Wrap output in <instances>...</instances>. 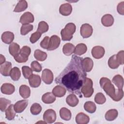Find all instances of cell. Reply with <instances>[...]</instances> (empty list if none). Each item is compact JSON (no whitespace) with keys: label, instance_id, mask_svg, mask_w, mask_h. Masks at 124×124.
<instances>
[{"label":"cell","instance_id":"8fae6325","mask_svg":"<svg viewBox=\"0 0 124 124\" xmlns=\"http://www.w3.org/2000/svg\"><path fill=\"white\" fill-rule=\"evenodd\" d=\"M34 20V16L30 12H27L24 13L20 17L19 22L22 25L28 24L33 22Z\"/></svg>","mask_w":124,"mask_h":124},{"label":"cell","instance_id":"4fadbf2b","mask_svg":"<svg viewBox=\"0 0 124 124\" xmlns=\"http://www.w3.org/2000/svg\"><path fill=\"white\" fill-rule=\"evenodd\" d=\"M12 63L10 62H5L3 64L0 65V72L4 76L7 77L10 76V72L12 70Z\"/></svg>","mask_w":124,"mask_h":124},{"label":"cell","instance_id":"30bf717a","mask_svg":"<svg viewBox=\"0 0 124 124\" xmlns=\"http://www.w3.org/2000/svg\"><path fill=\"white\" fill-rule=\"evenodd\" d=\"M61 39L60 37L57 35H52L49 40V44L48 49V51H52L57 49L60 46Z\"/></svg>","mask_w":124,"mask_h":124},{"label":"cell","instance_id":"836d02e7","mask_svg":"<svg viewBox=\"0 0 124 124\" xmlns=\"http://www.w3.org/2000/svg\"><path fill=\"white\" fill-rule=\"evenodd\" d=\"M10 76L12 80L14 81L18 80L21 76V72L17 67H13L10 73Z\"/></svg>","mask_w":124,"mask_h":124},{"label":"cell","instance_id":"52a82bcc","mask_svg":"<svg viewBox=\"0 0 124 124\" xmlns=\"http://www.w3.org/2000/svg\"><path fill=\"white\" fill-rule=\"evenodd\" d=\"M93 32V27L90 24L85 23L81 25L80 29V33L81 36L83 38H87L90 37L92 35Z\"/></svg>","mask_w":124,"mask_h":124},{"label":"cell","instance_id":"83f0119b","mask_svg":"<svg viewBox=\"0 0 124 124\" xmlns=\"http://www.w3.org/2000/svg\"><path fill=\"white\" fill-rule=\"evenodd\" d=\"M16 112L14 109V105H10L5 110L6 118L9 121L13 120L16 116Z\"/></svg>","mask_w":124,"mask_h":124},{"label":"cell","instance_id":"1f68e13d","mask_svg":"<svg viewBox=\"0 0 124 124\" xmlns=\"http://www.w3.org/2000/svg\"><path fill=\"white\" fill-rule=\"evenodd\" d=\"M112 81L119 89H123L124 86V78L121 75H115L113 78Z\"/></svg>","mask_w":124,"mask_h":124},{"label":"cell","instance_id":"f546056e","mask_svg":"<svg viewBox=\"0 0 124 124\" xmlns=\"http://www.w3.org/2000/svg\"><path fill=\"white\" fill-rule=\"evenodd\" d=\"M28 6V2L26 0H20L18 2L16 5V6L14 10V12L18 13L24 11L27 8Z\"/></svg>","mask_w":124,"mask_h":124},{"label":"cell","instance_id":"484cf974","mask_svg":"<svg viewBox=\"0 0 124 124\" xmlns=\"http://www.w3.org/2000/svg\"><path fill=\"white\" fill-rule=\"evenodd\" d=\"M20 48L18 44L16 43H12L9 46V51L10 54L14 57H16L20 52Z\"/></svg>","mask_w":124,"mask_h":124},{"label":"cell","instance_id":"e0dca14e","mask_svg":"<svg viewBox=\"0 0 124 124\" xmlns=\"http://www.w3.org/2000/svg\"><path fill=\"white\" fill-rule=\"evenodd\" d=\"M29 82L31 87L37 88L41 84V78L38 75L32 74L29 78Z\"/></svg>","mask_w":124,"mask_h":124},{"label":"cell","instance_id":"7bdbcfd3","mask_svg":"<svg viewBox=\"0 0 124 124\" xmlns=\"http://www.w3.org/2000/svg\"><path fill=\"white\" fill-rule=\"evenodd\" d=\"M31 69L33 71L36 72H40L42 70L41 65L36 61H33L31 64Z\"/></svg>","mask_w":124,"mask_h":124},{"label":"cell","instance_id":"8992f818","mask_svg":"<svg viewBox=\"0 0 124 124\" xmlns=\"http://www.w3.org/2000/svg\"><path fill=\"white\" fill-rule=\"evenodd\" d=\"M44 121L46 123L52 124L56 119V113L55 111L52 109H48L46 110L43 114Z\"/></svg>","mask_w":124,"mask_h":124},{"label":"cell","instance_id":"4316f807","mask_svg":"<svg viewBox=\"0 0 124 124\" xmlns=\"http://www.w3.org/2000/svg\"><path fill=\"white\" fill-rule=\"evenodd\" d=\"M75 46L71 43H66L64 44L62 47V52L66 56H70L74 52Z\"/></svg>","mask_w":124,"mask_h":124},{"label":"cell","instance_id":"603a6c76","mask_svg":"<svg viewBox=\"0 0 124 124\" xmlns=\"http://www.w3.org/2000/svg\"><path fill=\"white\" fill-rule=\"evenodd\" d=\"M19 93L22 98L26 99L30 96L31 90L29 86L26 85H22L19 87Z\"/></svg>","mask_w":124,"mask_h":124},{"label":"cell","instance_id":"7a4b0ae2","mask_svg":"<svg viewBox=\"0 0 124 124\" xmlns=\"http://www.w3.org/2000/svg\"><path fill=\"white\" fill-rule=\"evenodd\" d=\"M100 87L104 90L107 95H109L114 101H119L123 97L124 91L122 89H116L111 81L106 77L100 78L99 81Z\"/></svg>","mask_w":124,"mask_h":124},{"label":"cell","instance_id":"5b68a950","mask_svg":"<svg viewBox=\"0 0 124 124\" xmlns=\"http://www.w3.org/2000/svg\"><path fill=\"white\" fill-rule=\"evenodd\" d=\"M31 52V48L27 46H23L20 49V52L14 57L15 60L19 63L25 62L28 60V57Z\"/></svg>","mask_w":124,"mask_h":124},{"label":"cell","instance_id":"bcb514c9","mask_svg":"<svg viewBox=\"0 0 124 124\" xmlns=\"http://www.w3.org/2000/svg\"><path fill=\"white\" fill-rule=\"evenodd\" d=\"M117 61L120 64H123L124 63V51L121 50L116 55Z\"/></svg>","mask_w":124,"mask_h":124},{"label":"cell","instance_id":"f1b7e54d","mask_svg":"<svg viewBox=\"0 0 124 124\" xmlns=\"http://www.w3.org/2000/svg\"><path fill=\"white\" fill-rule=\"evenodd\" d=\"M118 115V112L116 109H111L107 111L105 117L107 121H112L117 117Z\"/></svg>","mask_w":124,"mask_h":124},{"label":"cell","instance_id":"d6986e66","mask_svg":"<svg viewBox=\"0 0 124 124\" xmlns=\"http://www.w3.org/2000/svg\"><path fill=\"white\" fill-rule=\"evenodd\" d=\"M75 120L78 124H87L90 121V118L85 113L80 112L76 115Z\"/></svg>","mask_w":124,"mask_h":124},{"label":"cell","instance_id":"9c48e42d","mask_svg":"<svg viewBox=\"0 0 124 124\" xmlns=\"http://www.w3.org/2000/svg\"><path fill=\"white\" fill-rule=\"evenodd\" d=\"M92 56L96 59L102 58L105 53V50L103 46H94L91 51Z\"/></svg>","mask_w":124,"mask_h":124},{"label":"cell","instance_id":"6da1fadb","mask_svg":"<svg viewBox=\"0 0 124 124\" xmlns=\"http://www.w3.org/2000/svg\"><path fill=\"white\" fill-rule=\"evenodd\" d=\"M82 58L75 55L65 68L56 78L55 82L64 87L69 92L82 97L80 89L86 78L87 74L82 64Z\"/></svg>","mask_w":124,"mask_h":124},{"label":"cell","instance_id":"d590c367","mask_svg":"<svg viewBox=\"0 0 124 124\" xmlns=\"http://www.w3.org/2000/svg\"><path fill=\"white\" fill-rule=\"evenodd\" d=\"M108 65L110 68L113 69H116L119 67L120 64L117 61L116 55H113L109 58L108 60Z\"/></svg>","mask_w":124,"mask_h":124},{"label":"cell","instance_id":"8d00e7d4","mask_svg":"<svg viewBox=\"0 0 124 124\" xmlns=\"http://www.w3.org/2000/svg\"><path fill=\"white\" fill-rule=\"evenodd\" d=\"M11 101L5 98L0 97V109L1 111L4 112L7 108L10 105Z\"/></svg>","mask_w":124,"mask_h":124},{"label":"cell","instance_id":"277c9868","mask_svg":"<svg viewBox=\"0 0 124 124\" xmlns=\"http://www.w3.org/2000/svg\"><path fill=\"white\" fill-rule=\"evenodd\" d=\"M93 82L91 78H86L85 82L82 85L80 92L83 94L85 97H90L94 92V89L93 87Z\"/></svg>","mask_w":124,"mask_h":124},{"label":"cell","instance_id":"f35d334b","mask_svg":"<svg viewBox=\"0 0 124 124\" xmlns=\"http://www.w3.org/2000/svg\"><path fill=\"white\" fill-rule=\"evenodd\" d=\"M42 110V107L41 105L37 103H33L30 108V111L33 115H36L39 114Z\"/></svg>","mask_w":124,"mask_h":124},{"label":"cell","instance_id":"cb8c5ba5","mask_svg":"<svg viewBox=\"0 0 124 124\" xmlns=\"http://www.w3.org/2000/svg\"><path fill=\"white\" fill-rule=\"evenodd\" d=\"M55 100L56 97L52 93H46L42 96V101L45 104H51Z\"/></svg>","mask_w":124,"mask_h":124},{"label":"cell","instance_id":"e575fe53","mask_svg":"<svg viewBox=\"0 0 124 124\" xmlns=\"http://www.w3.org/2000/svg\"><path fill=\"white\" fill-rule=\"evenodd\" d=\"M34 57L38 61L43 62L46 60L47 54L40 49H36L34 52Z\"/></svg>","mask_w":124,"mask_h":124},{"label":"cell","instance_id":"3957f363","mask_svg":"<svg viewBox=\"0 0 124 124\" xmlns=\"http://www.w3.org/2000/svg\"><path fill=\"white\" fill-rule=\"evenodd\" d=\"M76 30V25L73 23H67L64 29L61 31V35L62 41H70Z\"/></svg>","mask_w":124,"mask_h":124},{"label":"cell","instance_id":"7dc6e473","mask_svg":"<svg viewBox=\"0 0 124 124\" xmlns=\"http://www.w3.org/2000/svg\"><path fill=\"white\" fill-rule=\"evenodd\" d=\"M117 9L119 14L122 15H124V1H122L118 4Z\"/></svg>","mask_w":124,"mask_h":124},{"label":"cell","instance_id":"f6af8a7d","mask_svg":"<svg viewBox=\"0 0 124 124\" xmlns=\"http://www.w3.org/2000/svg\"><path fill=\"white\" fill-rule=\"evenodd\" d=\"M50 38L48 36H45L40 43V46L44 49H47L49 46Z\"/></svg>","mask_w":124,"mask_h":124},{"label":"cell","instance_id":"74e56055","mask_svg":"<svg viewBox=\"0 0 124 124\" xmlns=\"http://www.w3.org/2000/svg\"><path fill=\"white\" fill-rule=\"evenodd\" d=\"M48 28L49 27L47 23L45 21H40L38 24L37 31L42 34L47 31L48 30Z\"/></svg>","mask_w":124,"mask_h":124},{"label":"cell","instance_id":"ab89813d","mask_svg":"<svg viewBox=\"0 0 124 124\" xmlns=\"http://www.w3.org/2000/svg\"><path fill=\"white\" fill-rule=\"evenodd\" d=\"M33 26L31 24H28L22 25L20 29V33L22 35H25L33 30Z\"/></svg>","mask_w":124,"mask_h":124},{"label":"cell","instance_id":"7c38bea8","mask_svg":"<svg viewBox=\"0 0 124 124\" xmlns=\"http://www.w3.org/2000/svg\"><path fill=\"white\" fill-rule=\"evenodd\" d=\"M28 105V101L27 100H21L16 102L14 105V109L16 113L22 112Z\"/></svg>","mask_w":124,"mask_h":124},{"label":"cell","instance_id":"7402d4cb","mask_svg":"<svg viewBox=\"0 0 124 124\" xmlns=\"http://www.w3.org/2000/svg\"><path fill=\"white\" fill-rule=\"evenodd\" d=\"M66 102L69 106L74 107L77 106V105L78 104L79 100L75 94L71 93L67 96Z\"/></svg>","mask_w":124,"mask_h":124},{"label":"cell","instance_id":"b9f144b4","mask_svg":"<svg viewBox=\"0 0 124 124\" xmlns=\"http://www.w3.org/2000/svg\"><path fill=\"white\" fill-rule=\"evenodd\" d=\"M22 71L24 77L26 79H29V78L33 74L32 70L29 66H23L22 67Z\"/></svg>","mask_w":124,"mask_h":124},{"label":"cell","instance_id":"ffe728a7","mask_svg":"<svg viewBox=\"0 0 124 124\" xmlns=\"http://www.w3.org/2000/svg\"><path fill=\"white\" fill-rule=\"evenodd\" d=\"M101 23L105 27L111 26L114 23V18L110 14H106L102 16Z\"/></svg>","mask_w":124,"mask_h":124},{"label":"cell","instance_id":"c3c4849f","mask_svg":"<svg viewBox=\"0 0 124 124\" xmlns=\"http://www.w3.org/2000/svg\"><path fill=\"white\" fill-rule=\"evenodd\" d=\"M0 64L1 65L5 62V58L2 54L0 55Z\"/></svg>","mask_w":124,"mask_h":124},{"label":"cell","instance_id":"5bb4252c","mask_svg":"<svg viewBox=\"0 0 124 124\" xmlns=\"http://www.w3.org/2000/svg\"><path fill=\"white\" fill-rule=\"evenodd\" d=\"M0 90L2 93L7 95H10L13 93L15 91V86L9 83H5L3 84L1 87Z\"/></svg>","mask_w":124,"mask_h":124},{"label":"cell","instance_id":"4dcf8cb0","mask_svg":"<svg viewBox=\"0 0 124 124\" xmlns=\"http://www.w3.org/2000/svg\"><path fill=\"white\" fill-rule=\"evenodd\" d=\"M87 50V47L86 45L83 43L78 44L75 48L74 53L78 55H81L85 53Z\"/></svg>","mask_w":124,"mask_h":124},{"label":"cell","instance_id":"ac0fdd59","mask_svg":"<svg viewBox=\"0 0 124 124\" xmlns=\"http://www.w3.org/2000/svg\"><path fill=\"white\" fill-rule=\"evenodd\" d=\"M14 34L11 31H5L1 35L2 41L6 44H11L14 39Z\"/></svg>","mask_w":124,"mask_h":124},{"label":"cell","instance_id":"d6a6232c","mask_svg":"<svg viewBox=\"0 0 124 124\" xmlns=\"http://www.w3.org/2000/svg\"><path fill=\"white\" fill-rule=\"evenodd\" d=\"M84 109L90 113H93L96 111V107L95 104L92 101H87L84 105Z\"/></svg>","mask_w":124,"mask_h":124},{"label":"cell","instance_id":"ba28073f","mask_svg":"<svg viewBox=\"0 0 124 124\" xmlns=\"http://www.w3.org/2000/svg\"><path fill=\"white\" fill-rule=\"evenodd\" d=\"M42 79L46 84H50L53 80V74L48 69H45L42 73Z\"/></svg>","mask_w":124,"mask_h":124},{"label":"cell","instance_id":"60d3db41","mask_svg":"<svg viewBox=\"0 0 124 124\" xmlns=\"http://www.w3.org/2000/svg\"><path fill=\"white\" fill-rule=\"evenodd\" d=\"M106 98L102 93H97L94 97V101L98 104H103L105 103Z\"/></svg>","mask_w":124,"mask_h":124},{"label":"cell","instance_id":"ee69618b","mask_svg":"<svg viewBox=\"0 0 124 124\" xmlns=\"http://www.w3.org/2000/svg\"><path fill=\"white\" fill-rule=\"evenodd\" d=\"M41 36V33L38 31H36L31 35L30 38V41L32 44H34L36 43L40 39Z\"/></svg>","mask_w":124,"mask_h":124},{"label":"cell","instance_id":"9a60e30c","mask_svg":"<svg viewBox=\"0 0 124 124\" xmlns=\"http://www.w3.org/2000/svg\"><path fill=\"white\" fill-rule=\"evenodd\" d=\"M72 11V7L70 3H66L62 4L59 8L60 13L64 16L70 15Z\"/></svg>","mask_w":124,"mask_h":124},{"label":"cell","instance_id":"d4e9b609","mask_svg":"<svg viewBox=\"0 0 124 124\" xmlns=\"http://www.w3.org/2000/svg\"><path fill=\"white\" fill-rule=\"evenodd\" d=\"M60 116L61 119L64 121H69L71 118V112L68 108L63 107L60 110Z\"/></svg>","mask_w":124,"mask_h":124},{"label":"cell","instance_id":"2e32d148","mask_svg":"<svg viewBox=\"0 0 124 124\" xmlns=\"http://www.w3.org/2000/svg\"><path fill=\"white\" fill-rule=\"evenodd\" d=\"M82 64L84 71L86 72H90L93 66V60L89 57H86L82 59Z\"/></svg>","mask_w":124,"mask_h":124},{"label":"cell","instance_id":"44dd1931","mask_svg":"<svg viewBox=\"0 0 124 124\" xmlns=\"http://www.w3.org/2000/svg\"><path fill=\"white\" fill-rule=\"evenodd\" d=\"M66 92V89L62 86L57 85L55 86L52 90V93L56 97H62L63 96Z\"/></svg>","mask_w":124,"mask_h":124}]
</instances>
